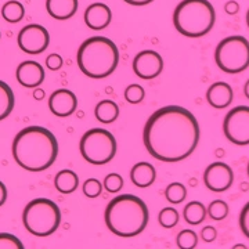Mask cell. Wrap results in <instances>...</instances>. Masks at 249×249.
I'll use <instances>...</instances> for the list:
<instances>
[{
	"label": "cell",
	"mask_w": 249,
	"mask_h": 249,
	"mask_svg": "<svg viewBox=\"0 0 249 249\" xmlns=\"http://www.w3.org/2000/svg\"><path fill=\"white\" fill-rule=\"evenodd\" d=\"M142 142L155 160L175 163L188 158L199 142V124L191 111L178 106L157 109L142 130Z\"/></svg>",
	"instance_id": "cell-1"
},
{
	"label": "cell",
	"mask_w": 249,
	"mask_h": 249,
	"mask_svg": "<svg viewBox=\"0 0 249 249\" xmlns=\"http://www.w3.org/2000/svg\"><path fill=\"white\" fill-rule=\"evenodd\" d=\"M13 157L22 169L43 172L58 157V142L42 126H28L19 130L13 142Z\"/></svg>",
	"instance_id": "cell-2"
},
{
	"label": "cell",
	"mask_w": 249,
	"mask_h": 249,
	"mask_svg": "<svg viewBox=\"0 0 249 249\" xmlns=\"http://www.w3.org/2000/svg\"><path fill=\"white\" fill-rule=\"evenodd\" d=\"M108 230L122 238H132L145 230L150 212L145 202L132 194H122L109 201L104 213Z\"/></svg>",
	"instance_id": "cell-3"
},
{
	"label": "cell",
	"mask_w": 249,
	"mask_h": 249,
	"mask_svg": "<svg viewBox=\"0 0 249 249\" xmlns=\"http://www.w3.org/2000/svg\"><path fill=\"white\" fill-rule=\"evenodd\" d=\"M76 60L83 75L93 79H103L116 70L119 50L106 36H91L79 46Z\"/></svg>",
	"instance_id": "cell-4"
},
{
	"label": "cell",
	"mask_w": 249,
	"mask_h": 249,
	"mask_svg": "<svg viewBox=\"0 0 249 249\" xmlns=\"http://www.w3.org/2000/svg\"><path fill=\"white\" fill-rule=\"evenodd\" d=\"M216 22V11L209 0H181L173 13V25L187 37H202Z\"/></svg>",
	"instance_id": "cell-5"
},
{
	"label": "cell",
	"mask_w": 249,
	"mask_h": 249,
	"mask_svg": "<svg viewBox=\"0 0 249 249\" xmlns=\"http://www.w3.org/2000/svg\"><path fill=\"white\" fill-rule=\"evenodd\" d=\"M22 223L28 231L36 237H49L61 224V211L49 198H36L25 206Z\"/></svg>",
	"instance_id": "cell-6"
},
{
	"label": "cell",
	"mask_w": 249,
	"mask_h": 249,
	"mask_svg": "<svg viewBox=\"0 0 249 249\" xmlns=\"http://www.w3.org/2000/svg\"><path fill=\"white\" fill-rule=\"evenodd\" d=\"M216 65L226 73H241L249 67V42L241 35L224 37L214 50Z\"/></svg>",
	"instance_id": "cell-7"
},
{
	"label": "cell",
	"mask_w": 249,
	"mask_h": 249,
	"mask_svg": "<svg viewBox=\"0 0 249 249\" xmlns=\"http://www.w3.org/2000/svg\"><path fill=\"white\" fill-rule=\"evenodd\" d=\"M80 154L91 165H106L115 158L116 140L114 134L106 129H90L80 139Z\"/></svg>",
	"instance_id": "cell-8"
},
{
	"label": "cell",
	"mask_w": 249,
	"mask_h": 249,
	"mask_svg": "<svg viewBox=\"0 0 249 249\" xmlns=\"http://www.w3.org/2000/svg\"><path fill=\"white\" fill-rule=\"evenodd\" d=\"M223 132L227 140L235 145L249 144V107L240 106L230 109L224 116Z\"/></svg>",
	"instance_id": "cell-9"
},
{
	"label": "cell",
	"mask_w": 249,
	"mask_h": 249,
	"mask_svg": "<svg viewBox=\"0 0 249 249\" xmlns=\"http://www.w3.org/2000/svg\"><path fill=\"white\" fill-rule=\"evenodd\" d=\"M17 43L24 53L40 54L50 45V34L39 24H29L19 31Z\"/></svg>",
	"instance_id": "cell-10"
},
{
	"label": "cell",
	"mask_w": 249,
	"mask_h": 249,
	"mask_svg": "<svg viewBox=\"0 0 249 249\" xmlns=\"http://www.w3.org/2000/svg\"><path fill=\"white\" fill-rule=\"evenodd\" d=\"M234 181L232 169L224 162L211 163L204 172V184L213 193H223L231 187Z\"/></svg>",
	"instance_id": "cell-11"
},
{
	"label": "cell",
	"mask_w": 249,
	"mask_h": 249,
	"mask_svg": "<svg viewBox=\"0 0 249 249\" xmlns=\"http://www.w3.org/2000/svg\"><path fill=\"white\" fill-rule=\"evenodd\" d=\"M163 70V58L154 50H144L134 57L133 71L142 79L150 80L160 76Z\"/></svg>",
	"instance_id": "cell-12"
},
{
	"label": "cell",
	"mask_w": 249,
	"mask_h": 249,
	"mask_svg": "<svg viewBox=\"0 0 249 249\" xmlns=\"http://www.w3.org/2000/svg\"><path fill=\"white\" fill-rule=\"evenodd\" d=\"M49 108L58 118H67L72 115L78 108V98L70 89H58L49 98Z\"/></svg>",
	"instance_id": "cell-13"
},
{
	"label": "cell",
	"mask_w": 249,
	"mask_h": 249,
	"mask_svg": "<svg viewBox=\"0 0 249 249\" xmlns=\"http://www.w3.org/2000/svg\"><path fill=\"white\" fill-rule=\"evenodd\" d=\"M18 83L24 88L35 89L39 88L45 80V70L36 61H24L17 67L16 72Z\"/></svg>",
	"instance_id": "cell-14"
},
{
	"label": "cell",
	"mask_w": 249,
	"mask_h": 249,
	"mask_svg": "<svg viewBox=\"0 0 249 249\" xmlns=\"http://www.w3.org/2000/svg\"><path fill=\"white\" fill-rule=\"evenodd\" d=\"M112 11L106 3H93L85 11V24L93 31H101L111 24Z\"/></svg>",
	"instance_id": "cell-15"
},
{
	"label": "cell",
	"mask_w": 249,
	"mask_h": 249,
	"mask_svg": "<svg viewBox=\"0 0 249 249\" xmlns=\"http://www.w3.org/2000/svg\"><path fill=\"white\" fill-rule=\"evenodd\" d=\"M234 93L231 86L226 82H216L206 91V101L216 109L227 108L232 103Z\"/></svg>",
	"instance_id": "cell-16"
},
{
	"label": "cell",
	"mask_w": 249,
	"mask_h": 249,
	"mask_svg": "<svg viewBox=\"0 0 249 249\" xmlns=\"http://www.w3.org/2000/svg\"><path fill=\"white\" fill-rule=\"evenodd\" d=\"M78 4V0H46V10L54 19L65 21L76 14Z\"/></svg>",
	"instance_id": "cell-17"
},
{
	"label": "cell",
	"mask_w": 249,
	"mask_h": 249,
	"mask_svg": "<svg viewBox=\"0 0 249 249\" xmlns=\"http://www.w3.org/2000/svg\"><path fill=\"white\" fill-rule=\"evenodd\" d=\"M155 178H157V170L148 162H139L130 170L132 183L140 188L152 186Z\"/></svg>",
	"instance_id": "cell-18"
},
{
	"label": "cell",
	"mask_w": 249,
	"mask_h": 249,
	"mask_svg": "<svg viewBox=\"0 0 249 249\" xmlns=\"http://www.w3.org/2000/svg\"><path fill=\"white\" fill-rule=\"evenodd\" d=\"M54 186L61 194H71L79 186V178L71 169L60 170L54 178Z\"/></svg>",
	"instance_id": "cell-19"
},
{
	"label": "cell",
	"mask_w": 249,
	"mask_h": 249,
	"mask_svg": "<svg viewBox=\"0 0 249 249\" xmlns=\"http://www.w3.org/2000/svg\"><path fill=\"white\" fill-rule=\"evenodd\" d=\"M94 115L101 124H112L119 116V107L112 100H103L94 108Z\"/></svg>",
	"instance_id": "cell-20"
},
{
	"label": "cell",
	"mask_w": 249,
	"mask_h": 249,
	"mask_svg": "<svg viewBox=\"0 0 249 249\" xmlns=\"http://www.w3.org/2000/svg\"><path fill=\"white\" fill-rule=\"evenodd\" d=\"M206 214H208V208H205V205L199 201H191L183 209L184 220L188 224H194V226L204 222Z\"/></svg>",
	"instance_id": "cell-21"
},
{
	"label": "cell",
	"mask_w": 249,
	"mask_h": 249,
	"mask_svg": "<svg viewBox=\"0 0 249 249\" xmlns=\"http://www.w3.org/2000/svg\"><path fill=\"white\" fill-rule=\"evenodd\" d=\"M14 106H16L14 91L6 82L0 80V121L6 119L11 114Z\"/></svg>",
	"instance_id": "cell-22"
},
{
	"label": "cell",
	"mask_w": 249,
	"mask_h": 249,
	"mask_svg": "<svg viewBox=\"0 0 249 249\" xmlns=\"http://www.w3.org/2000/svg\"><path fill=\"white\" fill-rule=\"evenodd\" d=\"M1 16L7 22L16 24L25 17V7L17 0H9L1 7Z\"/></svg>",
	"instance_id": "cell-23"
},
{
	"label": "cell",
	"mask_w": 249,
	"mask_h": 249,
	"mask_svg": "<svg viewBox=\"0 0 249 249\" xmlns=\"http://www.w3.org/2000/svg\"><path fill=\"white\" fill-rule=\"evenodd\" d=\"M165 196H166V199L169 201L170 204H181L187 196L186 187L183 186L181 183H170L165 190Z\"/></svg>",
	"instance_id": "cell-24"
},
{
	"label": "cell",
	"mask_w": 249,
	"mask_h": 249,
	"mask_svg": "<svg viewBox=\"0 0 249 249\" xmlns=\"http://www.w3.org/2000/svg\"><path fill=\"white\" fill-rule=\"evenodd\" d=\"M208 214L212 220H223L229 214V205L223 199L212 201L208 206Z\"/></svg>",
	"instance_id": "cell-25"
},
{
	"label": "cell",
	"mask_w": 249,
	"mask_h": 249,
	"mask_svg": "<svg viewBox=\"0 0 249 249\" xmlns=\"http://www.w3.org/2000/svg\"><path fill=\"white\" fill-rule=\"evenodd\" d=\"M158 220L163 229H173L180 220V216L175 208H163L160 212Z\"/></svg>",
	"instance_id": "cell-26"
},
{
	"label": "cell",
	"mask_w": 249,
	"mask_h": 249,
	"mask_svg": "<svg viewBox=\"0 0 249 249\" xmlns=\"http://www.w3.org/2000/svg\"><path fill=\"white\" fill-rule=\"evenodd\" d=\"M176 242L180 249H193L198 244V235L194 230H183L178 234Z\"/></svg>",
	"instance_id": "cell-27"
},
{
	"label": "cell",
	"mask_w": 249,
	"mask_h": 249,
	"mask_svg": "<svg viewBox=\"0 0 249 249\" xmlns=\"http://www.w3.org/2000/svg\"><path fill=\"white\" fill-rule=\"evenodd\" d=\"M103 186H104V188L107 190L108 193L116 194V193H119V191L122 190V187H124V178H122L121 175H118V173H109V175H107L106 178H104Z\"/></svg>",
	"instance_id": "cell-28"
},
{
	"label": "cell",
	"mask_w": 249,
	"mask_h": 249,
	"mask_svg": "<svg viewBox=\"0 0 249 249\" xmlns=\"http://www.w3.org/2000/svg\"><path fill=\"white\" fill-rule=\"evenodd\" d=\"M145 97V90L140 85H130L124 90V98L130 104H139Z\"/></svg>",
	"instance_id": "cell-29"
},
{
	"label": "cell",
	"mask_w": 249,
	"mask_h": 249,
	"mask_svg": "<svg viewBox=\"0 0 249 249\" xmlns=\"http://www.w3.org/2000/svg\"><path fill=\"white\" fill-rule=\"evenodd\" d=\"M82 188H83V194L88 198H97L103 193L104 186L100 183V180H97V178H88L83 183Z\"/></svg>",
	"instance_id": "cell-30"
},
{
	"label": "cell",
	"mask_w": 249,
	"mask_h": 249,
	"mask_svg": "<svg viewBox=\"0 0 249 249\" xmlns=\"http://www.w3.org/2000/svg\"><path fill=\"white\" fill-rule=\"evenodd\" d=\"M0 249H24V244L10 232H0Z\"/></svg>",
	"instance_id": "cell-31"
},
{
	"label": "cell",
	"mask_w": 249,
	"mask_h": 249,
	"mask_svg": "<svg viewBox=\"0 0 249 249\" xmlns=\"http://www.w3.org/2000/svg\"><path fill=\"white\" fill-rule=\"evenodd\" d=\"M240 229L244 235L249 238V202L245 204L240 213Z\"/></svg>",
	"instance_id": "cell-32"
},
{
	"label": "cell",
	"mask_w": 249,
	"mask_h": 249,
	"mask_svg": "<svg viewBox=\"0 0 249 249\" xmlns=\"http://www.w3.org/2000/svg\"><path fill=\"white\" fill-rule=\"evenodd\" d=\"M62 64H64L62 57L57 53L50 54V55L46 58V67H47L49 70H52V71H58L62 67Z\"/></svg>",
	"instance_id": "cell-33"
},
{
	"label": "cell",
	"mask_w": 249,
	"mask_h": 249,
	"mask_svg": "<svg viewBox=\"0 0 249 249\" xmlns=\"http://www.w3.org/2000/svg\"><path fill=\"white\" fill-rule=\"evenodd\" d=\"M216 237H217V231L212 226H205L204 229L201 230V238L205 242H213L216 240Z\"/></svg>",
	"instance_id": "cell-34"
},
{
	"label": "cell",
	"mask_w": 249,
	"mask_h": 249,
	"mask_svg": "<svg viewBox=\"0 0 249 249\" xmlns=\"http://www.w3.org/2000/svg\"><path fill=\"white\" fill-rule=\"evenodd\" d=\"M224 10H226L227 14L234 16V14H237V13L240 11V4H238L235 0H229V1L224 4Z\"/></svg>",
	"instance_id": "cell-35"
},
{
	"label": "cell",
	"mask_w": 249,
	"mask_h": 249,
	"mask_svg": "<svg viewBox=\"0 0 249 249\" xmlns=\"http://www.w3.org/2000/svg\"><path fill=\"white\" fill-rule=\"evenodd\" d=\"M6 201H7V188L3 181H0V206L4 205Z\"/></svg>",
	"instance_id": "cell-36"
},
{
	"label": "cell",
	"mask_w": 249,
	"mask_h": 249,
	"mask_svg": "<svg viewBox=\"0 0 249 249\" xmlns=\"http://www.w3.org/2000/svg\"><path fill=\"white\" fill-rule=\"evenodd\" d=\"M124 1L127 3V4H130V6H147V4H150L154 0H124Z\"/></svg>",
	"instance_id": "cell-37"
},
{
	"label": "cell",
	"mask_w": 249,
	"mask_h": 249,
	"mask_svg": "<svg viewBox=\"0 0 249 249\" xmlns=\"http://www.w3.org/2000/svg\"><path fill=\"white\" fill-rule=\"evenodd\" d=\"M34 96H35L36 100H42V98L45 97V90H43V89H37V88H35V91H34Z\"/></svg>",
	"instance_id": "cell-38"
},
{
	"label": "cell",
	"mask_w": 249,
	"mask_h": 249,
	"mask_svg": "<svg viewBox=\"0 0 249 249\" xmlns=\"http://www.w3.org/2000/svg\"><path fill=\"white\" fill-rule=\"evenodd\" d=\"M244 93H245V97L249 100V79L247 80V83H245V86H244Z\"/></svg>",
	"instance_id": "cell-39"
},
{
	"label": "cell",
	"mask_w": 249,
	"mask_h": 249,
	"mask_svg": "<svg viewBox=\"0 0 249 249\" xmlns=\"http://www.w3.org/2000/svg\"><path fill=\"white\" fill-rule=\"evenodd\" d=\"M247 25H248V28H249V9H248V11H247Z\"/></svg>",
	"instance_id": "cell-40"
},
{
	"label": "cell",
	"mask_w": 249,
	"mask_h": 249,
	"mask_svg": "<svg viewBox=\"0 0 249 249\" xmlns=\"http://www.w3.org/2000/svg\"><path fill=\"white\" fill-rule=\"evenodd\" d=\"M247 172H248V178H249V162H248V166H247Z\"/></svg>",
	"instance_id": "cell-41"
},
{
	"label": "cell",
	"mask_w": 249,
	"mask_h": 249,
	"mask_svg": "<svg viewBox=\"0 0 249 249\" xmlns=\"http://www.w3.org/2000/svg\"><path fill=\"white\" fill-rule=\"evenodd\" d=\"M0 36H1V34H0Z\"/></svg>",
	"instance_id": "cell-42"
}]
</instances>
